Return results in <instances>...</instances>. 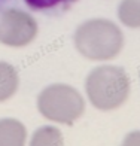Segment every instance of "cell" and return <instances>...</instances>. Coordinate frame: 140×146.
<instances>
[{"label":"cell","instance_id":"cell-2","mask_svg":"<svg viewBox=\"0 0 140 146\" xmlns=\"http://www.w3.org/2000/svg\"><path fill=\"white\" fill-rule=\"evenodd\" d=\"M128 78L118 67H97L86 79V92L97 109L119 108L128 96Z\"/></svg>","mask_w":140,"mask_h":146},{"label":"cell","instance_id":"cell-8","mask_svg":"<svg viewBox=\"0 0 140 146\" xmlns=\"http://www.w3.org/2000/svg\"><path fill=\"white\" fill-rule=\"evenodd\" d=\"M15 2H17V0H0V11L9 8V6H11L12 3H15Z\"/></svg>","mask_w":140,"mask_h":146},{"label":"cell","instance_id":"cell-5","mask_svg":"<svg viewBox=\"0 0 140 146\" xmlns=\"http://www.w3.org/2000/svg\"><path fill=\"white\" fill-rule=\"evenodd\" d=\"M25 6L46 17H58L67 12L78 0H23Z\"/></svg>","mask_w":140,"mask_h":146},{"label":"cell","instance_id":"cell-3","mask_svg":"<svg viewBox=\"0 0 140 146\" xmlns=\"http://www.w3.org/2000/svg\"><path fill=\"white\" fill-rule=\"evenodd\" d=\"M40 113L57 122L72 124L82 115L84 100L76 90L67 85H52L39 96Z\"/></svg>","mask_w":140,"mask_h":146},{"label":"cell","instance_id":"cell-1","mask_svg":"<svg viewBox=\"0 0 140 146\" xmlns=\"http://www.w3.org/2000/svg\"><path fill=\"white\" fill-rule=\"evenodd\" d=\"M78 51L90 60L113 58L122 48V35L107 19H91L79 25L75 35Z\"/></svg>","mask_w":140,"mask_h":146},{"label":"cell","instance_id":"cell-4","mask_svg":"<svg viewBox=\"0 0 140 146\" xmlns=\"http://www.w3.org/2000/svg\"><path fill=\"white\" fill-rule=\"evenodd\" d=\"M37 35V24L27 12L17 8L0 11V43L6 46H25Z\"/></svg>","mask_w":140,"mask_h":146},{"label":"cell","instance_id":"cell-7","mask_svg":"<svg viewBox=\"0 0 140 146\" xmlns=\"http://www.w3.org/2000/svg\"><path fill=\"white\" fill-rule=\"evenodd\" d=\"M18 88V75L11 64L0 61V102H5L15 94Z\"/></svg>","mask_w":140,"mask_h":146},{"label":"cell","instance_id":"cell-6","mask_svg":"<svg viewBox=\"0 0 140 146\" xmlns=\"http://www.w3.org/2000/svg\"><path fill=\"white\" fill-rule=\"evenodd\" d=\"M25 130L15 119H0V145H23Z\"/></svg>","mask_w":140,"mask_h":146}]
</instances>
